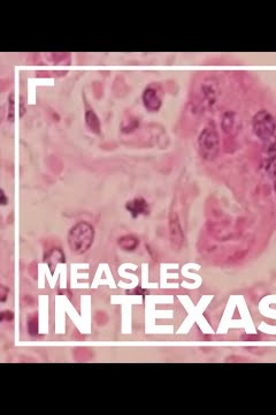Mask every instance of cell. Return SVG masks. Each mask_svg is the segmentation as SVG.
Instances as JSON below:
<instances>
[{
  "label": "cell",
  "mask_w": 276,
  "mask_h": 415,
  "mask_svg": "<svg viewBox=\"0 0 276 415\" xmlns=\"http://www.w3.org/2000/svg\"><path fill=\"white\" fill-rule=\"evenodd\" d=\"M96 237L95 227L87 221H79L68 232V246L76 255H83L90 249Z\"/></svg>",
  "instance_id": "obj_1"
},
{
  "label": "cell",
  "mask_w": 276,
  "mask_h": 415,
  "mask_svg": "<svg viewBox=\"0 0 276 415\" xmlns=\"http://www.w3.org/2000/svg\"><path fill=\"white\" fill-rule=\"evenodd\" d=\"M199 155L206 162H213L220 152L219 133L213 125L206 126L198 136Z\"/></svg>",
  "instance_id": "obj_2"
},
{
  "label": "cell",
  "mask_w": 276,
  "mask_h": 415,
  "mask_svg": "<svg viewBox=\"0 0 276 415\" xmlns=\"http://www.w3.org/2000/svg\"><path fill=\"white\" fill-rule=\"evenodd\" d=\"M253 133L261 141H269L276 132V119L267 110L258 111L252 118Z\"/></svg>",
  "instance_id": "obj_3"
},
{
  "label": "cell",
  "mask_w": 276,
  "mask_h": 415,
  "mask_svg": "<svg viewBox=\"0 0 276 415\" xmlns=\"http://www.w3.org/2000/svg\"><path fill=\"white\" fill-rule=\"evenodd\" d=\"M142 102L145 109L150 112H158L162 106V91L158 86L146 87L142 94Z\"/></svg>",
  "instance_id": "obj_4"
},
{
  "label": "cell",
  "mask_w": 276,
  "mask_h": 415,
  "mask_svg": "<svg viewBox=\"0 0 276 415\" xmlns=\"http://www.w3.org/2000/svg\"><path fill=\"white\" fill-rule=\"evenodd\" d=\"M170 239L174 249H180L184 244V232L182 228L180 217L175 211L170 214Z\"/></svg>",
  "instance_id": "obj_5"
},
{
  "label": "cell",
  "mask_w": 276,
  "mask_h": 415,
  "mask_svg": "<svg viewBox=\"0 0 276 415\" xmlns=\"http://www.w3.org/2000/svg\"><path fill=\"white\" fill-rule=\"evenodd\" d=\"M126 210L131 215L132 218L139 216H148L150 214V204L144 197H135L126 203Z\"/></svg>",
  "instance_id": "obj_6"
},
{
  "label": "cell",
  "mask_w": 276,
  "mask_h": 415,
  "mask_svg": "<svg viewBox=\"0 0 276 415\" xmlns=\"http://www.w3.org/2000/svg\"><path fill=\"white\" fill-rule=\"evenodd\" d=\"M43 262L48 267V269L51 270V272H53L55 268L59 266V264L66 263V256H64V251L61 248H58V247L51 248L50 250H47L46 253L44 254Z\"/></svg>",
  "instance_id": "obj_7"
},
{
  "label": "cell",
  "mask_w": 276,
  "mask_h": 415,
  "mask_svg": "<svg viewBox=\"0 0 276 415\" xmlns=\"http://www.w3.org/2000/svg\"><path fill=\"white\" fill-rule=\"evenodd\" d=\"M84 120H85V125L87 128L93 134L99 135L100 132H102V123H100L99 118L95 111L87 109L85 111V114H84Z\"/></svg>",
  "instance_id": "obj_8"
},
{
  "label": "cell",
  "mask_w": 276,
  "mask_h": 415,
  "mask_svg": "<svg viewBox=\"0 0 276 415\" xmlns=\"http://www.w3.org/2000/svg\"><path fill=\"white\" fill-rule=\"evenodd\" d=\"M118 244L122 250L125 251H134L139 246V239L132 234H126L119 238Z\"/></svg>",
  "instance_id": "obj_9"
},
{
  "label": "cell",
  "mask_w": 276,
  "mask_h": 415,
  "mask_svg": "<svg viewBox=\"0 0 276 415\" xmlns=\"http://www.w3.org/2000/svg\"><path fill=\"white\" fill-rule=\"evenodd\" d=\"M234 126H235V113L228 111L223 114L222 118V128L227 134L232 133Z\"/></svg>",
  "instance_id": "obj_10"
},
{
  "label": "cell",
  "mask_w": 276,
  "mask_h": 415,
  "mask_svg": "<svg viewBox=\"0 0 276 415\" xmlns=\"http://www.w3.org/2000/svg\"><path fill=\"white\" fill-rule=\"evenodd\" d=\"M8 122H14L15 120V98L14 94H11L8 96V113H7Z\"/></svg>",
  "instance_id": "obj_11"
},
{
  "label": "cell",
  "mask_w": 276,
  "mask_h": 415,
  "mask_svg": "<svg viewBox=\"0 0 276 415\" xmlns=\"http://www.w3.org/2000/svg\"><path fill=\"white\" fill-rule=\"evenodd\" d=\"M28 332L29 335L35 337L38 335V318L37 316H34L28 321Z\"/></svg>",
  "instance_id": "obj_12"
},
{
  "label": "cell",
  "mask_w": 276,
  "mask_h": 415,
  "mask_svg": "<svg viewBox=\"0 0 276 415\" xmlns=\"http://www.w3.org/2000/svg\"><path fill=\"white\" fill-rule=\"evenodd\" d=\"M127 294H129V295H143V296H145L149 294V291L145 290V289H142L141 286H137V287H135V289L128 291Z\"/></svg>",
  "instance_id": "obj_13"
},
{
  "label": "cell",
  "mask_w": 276,
  "mask_h": 415,
  "mask_svg": "<svg viewBox=\"0 0 276 415\" xmlns=\"http://www.w3.org/2000/svg\"><path fill=\"white\" fill-rule=\"evenodd\" d=\"M14 319V313L9 312V310H5L0 314V321L1 322H12Z\"/></svg>",
  "instance_id": "obj_14"
},
{
  "label": "cell",
  "mask_w": 276,
  "mask_h": 415,
  "mask_svg": "<svg viewBox=\"0 0 276 415\" xmlns=\"http://www.w3.org/2000/svg\"><path fill=\"white\" fill-rule=\"evenodd\" d=\"M267 171L269 174L276 175V157H272L267 162Z\"/></svg>",
  "instance_id": "obj_15"
},
{
  "label": "cell",
  "mask_w": 276,
  "mask_h": 415,
  "mask_svg": "<svg viewBox=\"0 0 276 415\" xmlns=\"http://www.w3.org/2000/svg\"><path fill=\"white\" fill-rule=\"evenodd\" d=\"M8 294H9L8 287H6L5 285L0 286V299H1V302H6Z\"/></svg>",
  "instance_id": "obj_16"
},
{
  "label": "cell",
  "mask_w": 276,
  "mask_h": 415,
  "mask_svg": "<svg viewBox=\"0 0 276 415\" xmlns=\"http://www.w3.org/2000/svg\"><path fill=\"white\" fill-rule=\"evenodd\" d=\"M0 194H1V198H0V204H1V205H7L8 198H7V196H6V194H5L4 189H1V191H0Z\"/></svg>",
  "instance_id": "obj_17"
},
{
  "label": "cell",
  "mask_w": 276,
  "mask_h": 415,
  "mask_svg": "<svg viewBox=\"0 0 276 415\" xmlns=\"http://www.w3.org/2000/svg\"><path fill=\"white\" fill-rule=\"evenodd\" d=\"M274 187H275V192H276V181H275V186H274Z\"/></svg>",
  "instance_id": "obj_18"
}]
</instances>
